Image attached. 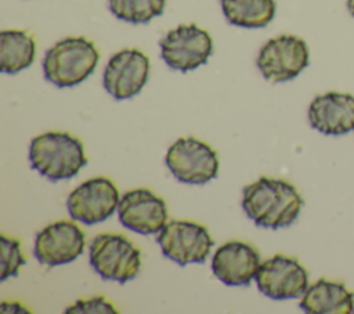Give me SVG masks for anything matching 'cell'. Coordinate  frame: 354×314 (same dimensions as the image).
I'll return each mask as SVG.
<instances>
[{
  "instance_id": "6da1fadb",
  "label": "cell",
  "mask_w": 354,
  "mask_h": 314,
  "mask_svg": "<svg viewBox=\"0 0 354 314\" xmlns=\"http://www.w3.org/2000/svg\"><path fill=\"white\" fill-rule=\"evenodd\" d=\"M304 201L296 187L282 178L260 177L242 190V209L263 228L290 225L300 214Z\"/></svg>"
},
{
  "instance_id": "7a4b0ae2",
  "label": "cell",
  "mask_w": 354,
  "mask_h": 314,
  "mask_svg": "<svg viewBox=\"0 0 354 314\" xmlns=\"http://www.w3.org/2000/svg\"><path fill=\"white\" fill-rule=\"evenodd\" d=\"M30 166L51 181L71 178L88 162L83 142L65 131H46L32 138Z\"/></svg>"
},
{
  "instance_id": "3957f363",
  "label": "cell",
  "mask_w": 354,
  "mask_h": 314,
  "mask_svg": "<svg viewBox=\"0 0 354 314\" xmlns=\"http://www.w3.org/2000/svg\"><path fill=\"white\" fill-rule=\"evenodd\" d=\"M100 53L95 44L83 37H65L46 51L44 77L57 87H73L86 80L95 69Z\"/></svg>"
},
{
  "instance_id": "277c9868",
  "label": "cell",
  "mask_w": 354,
  "mask_h": 314,
  "mask_svg": "<svg viewBox=\"0 0 354 314\" xmlns=\"http://www.w3.org/2000/svg\"><path fill=\"white\" fill-rule=\"evenodd\" d=\"M88 259L102 279L119 284L136 278L141 268V250L123 234L95 235L88 246Z\"/></svg>"
},
{
  "instance_id": "5b68a950",
  "label": "cell",
  "mask_w": 354,
  "mask_h": 314,
  "mask_svg": "<svg viewBox=\"0 0 354 314\" xmlns=\"http://www.w3.org/2000/svg\"><path fill=\"white\" fill-rule=\"evenodd\" d=\"M171 174L184 184L202 185L218 173L217 152L195 137H181L174 141L165 158Z\"/></svg>"
},
{
  "instance_id": "8992f818",
  "label": "cell",
  "mask_w": 354,
  "mask_h": 314,
  "mask_svg": "<svg viewBox=\"0 0 354 314\" xmlns=\"http://www.w3.org/2000/svg\"><path fill=\"white\" fill-rule=\"evenodd\" d=\"M156 242L163 256L178 266L203 263L214 245L207 227L188 220L167 221L158 232Z\"/></svg>"
},
{
  "instance_id": "52a82bcc",
  "label": "cell",
  "mask_w": 354,
  "mask_h": 314,
  "mask_svg": "<svg viewBox=\"0 0 354 314\" xmlns=\"http://www.w3.org/2000/svg\"><path fill=\"white\" fill-rule=\"evenodd\" d=\"M163 61L176 71L188 72L207 62L213 53L210 33L196 24H181L159 41Z\"/></svg>"
},
{
  "instance_id": "ba28073f",
  "label": "cell",
  "mask_w": 354,
  "mask_h": 314,
  "mask_svg": "<svg viewBox=\"0 0 354 314\" xmlns=\"http://www.w3.org/2000/svg\"><path fill=\"white\" fill-rule=\"evenodd\" d=\"M310 61L306 41L293 35L270 39L259 51L256 64L266 80L286 82L296 77Z\"/></svg>"
},
{
  "instance_id": "9c48e42d",
  "label": "cell",
  "mask_w": 354,
  "mask_h": 314,
  "mask_svg": "<svg viewBox=\"0 0 354 314\" xmlns=\"http://www.w3.org/2000/svg\"><path fill=\"white\" fill-rule=\"evenodd\" d=\"M120 201L115 183L106 177H94L77 185L66 199L72 219L84 224L106 220L118 209Z\"/></svg>"
},
{
  "instance_id": "30bf717a",
  "label": "cell",
  "mask_w": 354,
  "mask_h": 314,
  "mask_svg": "<svg viewBox=\"0 0 354 314\" xmlns=\"http://www.w3.org/2000/svg\"><path fill=\"white\" fill-rule=\"evenodd\" d=\"M254 279L263 295L277 300L300 297L308 288L307 270L297 259L281 253L261 261Z\"/></svg>"
},
{
  "instance_id": "8fae6325",
  "label": "cell",
  "mask_w": 354,
  "mask_h": 314,
  "mask_svg": "<svg viewBox=\"0 0 354 314\" xmlns=\"http://www.w3.org/2000/svg\"><path fill=\"white\" fill-rule=\"evenodd\" d=\"M149 58L137 48H124L115 53L102 75L105 90L115 100H127L137 95L149 76Z\"/></svg>"
},
{
  "instance_id": "7c38bea8",
  "label": "cell",
  "mask_w": 354,
  "mask_h": 314,
  "mask_svg": "<svg viewBox=\"0 0 354 314\" xmlns=\"http://www.w3.org/2000/svg\"><path fill=\"white\" fill-rule=\"evenodd\" d=\"M86 245L82 228L69 220L48 224L36 234L33 255L46 266L54 267L76 260Z\"/></svg>"
},
{
  "instance_id": "4fadbf2b",
  "label": "cell",
  "mask_w": 354,
  "mask_h": 314,
  "mask_svg": "<svg viewBox=\"0 0 354 314\" xmlns=\"http://www.w3.org/2000/svg\"><path fill=\"white\" fill-rule=\"evenodd\" d=\"M118 213L123 227L142 235L159 232L169 217L165 199L148 188H136L124 192L120 196Z\"/></svg>"
},
{
  "instance_id": "5bb4252c",
  "label": "cell",
  "mask_w": 354,
  "mask_h": 314,
  "mask_svg": "<svg viewBox=\"0 0 354 314\" xmlns=\"http://www.w3.org/2000/svg\"><path fill=\"white\" fill-rule=\"evenodd\" d=\"M261 264L259 252L242 241H230L213 255L212 271L228 286H246L257 274Z\"/></svg>"
},
{
  "instance_id": "9a60e30c",
  "label": "cell",
  "mask_w": 354,
  "mask_h": 314,
  "mask_svg": "<svg viewBox=\"0 0 354 314\" xmlns=\"http://www.w3.org/2000/svg\"><path fill=\"white\" fill-rule=\"evenodd\" d=\"M308 122L313 129L329 136L354 130V95L336 91L317 95L308 107Z\"/></svg>"
},
{
  "instance_id": "2e32d148",
  "label": "cell",
  "mask_w": 354,
  "mask_h": 314,
  "mask_svg": "<svg viewBox=\"0 0 354 314\" xmlns=\"http://www.w3.org/2000/svg\"><path fill=\"white\" fill-rule=\"evenodd\" d=\"M300 308L308 314H351L354 313V292L342 282L319 278L308 285L301 296Z\"/></svg>"
},
{
  "instance_id": "e0dca14e",
  "label": "cell",
  "mask_w": 354,
  "mask_h": 314,
  "mask_svg": "<svg viewBox=\"0 0 354 314\" xmlns=\"http://www.w3.org/2000/svg\"><path fill=\"white\" fill-rule=\"evenodd\" d=\"M36 41L25 30L8 29L0 33V69L3 73L14 75L33 64Z\"/></svg>"
},
{
  "instance_id": "ac0fdd59",
  "label": "cell",
  "mask_w": 354,
  "mask_h": 314,
  "mask_svg": "<svg viewBox=\"0 0 354 314\" xmlns=\"http://www.w3.org/2000/svg\"><path fill=\"white\" fill-rule=\"evenodd\" d=\"M227 21L235 26L254 29L267 26L275 15V0H220Z\"/></svg>"
},
{
  "instance_id": "d6986e66",
  "label": "cell",
  "mask_w": 354,
  "mask_h": 314,
  "mask_svg": "<svg viewBox=\"0 0 354 314\" xmlns=\"http://www.w3.org/2000/svg\"><path fill=\"white\" fill-rule=\"evenodd\" d=\"M167 0H109L111 12L122 21L147 24L162 15Z\"/></svg>"
},
{
  "instance_id": "ffe728a7",
  "label": "cell",
  "mask_w": 354,
  "mask_h": 314,
  "mask_svg": "<svg viewBox=\"0 0 354 314\" xmlns=\"http://www.w3.org/2000/svg\"><path fill=\"white\" fill-rule=\"evenodd\" d=\"M1 245V281H6L8 277H15L26 263V257L22 253L21 242L15 238H8L4 234L0 237Z\"/></svg>"
},
{
  "instance_id": "44dd1931",
  "label": "cell",
  "mask_w": 354,
  "mask_h": 314,
  "mask_svg": "<svg viewBox=\"0 0 354 314\" xmlns=\"http://www.w3.org/2000/svg\"><path fill=\"white\" fill-rule=\"evenodd\" d=\"M66 314H101V313H112L118 314L119 310L108 302L104 296H93L90 299H80L76 303L71 304L64 310Z\"/></svg>"
},
{
  "instance_id": "7402d4cb",
  "label": "cell",
  "mask_w": 354,
  "mask_h": 314,
  "mask_svg": "<svg viewBox=\"0 0 354 314\" xmlns=\"http://www.w3.org/2000/svg\"><path fill=\"white\" fill-rule=\"evenodd\" d=\"M0 311L3 314L6 313H30V310H28L24 304L18 303V302H1L0 304Z\"/></svg>"
},
{
  "instance_id": "603a6c76",
  "label": "cell",
  "mask_w": 354,
  "mask_h": 314,
  "mask_svg": "<svg viewBox=\"0 0 354 314\" xmlns=\"http://www.w3.org/2000/svg\"><path fill=\"white\" fill-rule=\"evenodd\" d=\"M347 8H348L350 14L354 17V0H347Z\"/></svg>"
}]
</instances>
